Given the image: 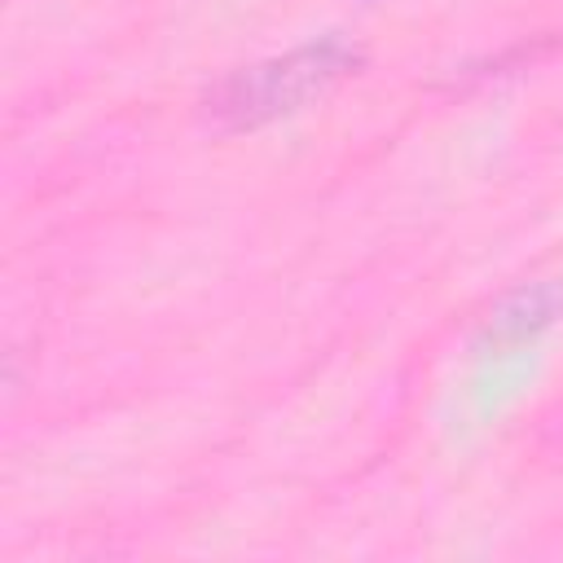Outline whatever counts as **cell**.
Wrapping results in <instances>:
<instances>
[{
	"label": "cell",
	"instance_id": "obj_2",
	"mask_svg": "<svg viewBox=\"0 0 563 563\" xmlns=\"http://www.w3.org/2000/svg\"><path fill=\"white\" fill-rule=\"evenodd\" d=\"M563 317V277H545L519 295H510L484 325L479 343L484 347H515L541 330H550Z\"/></svg>",
	"mask_w": 563,
	"mask_h": 563
},
{
	"label": "cell",
	"instance_id": "obj_1",
	"mask_svg": "<svg viewBox=\"0 0 563 563\" xmlns=\"http://www.w3.org/2000/svg\"><path fill=\"white\" fill-rule=\"evenodd\" d=\"M347 66H352V48L343 40H321V44L295 48L286 57H273V62L229 75L207 97V114L216 128H229V132L260 128L277 114L299 110L303 101L321 97Z\"/></svg>",
	"mask_w": 563,
	"mask_h": 563
}]
</instances>
